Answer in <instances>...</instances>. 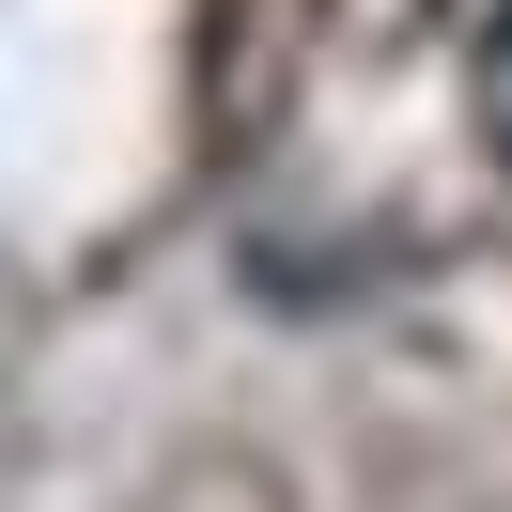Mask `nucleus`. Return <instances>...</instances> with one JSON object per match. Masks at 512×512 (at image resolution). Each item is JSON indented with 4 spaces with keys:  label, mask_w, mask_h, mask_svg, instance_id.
Listing matches in <instances>:
<instances>
[{
    "label": "nucleus",
    "mask_w": 512,
    "mask_h": 512,
    "mask_svg": "<svg viewBox=\"0 0 512 512\" xmlns=\"http://www.w3.org/2000/svg\"><path fill=\"white\" fill-rule=\"evenodd\" d=\"M466 94H481V140L512 156V0L481 16V47H466Z\"/></svg>",
    "instance_id": "1"
}]
</instances>
